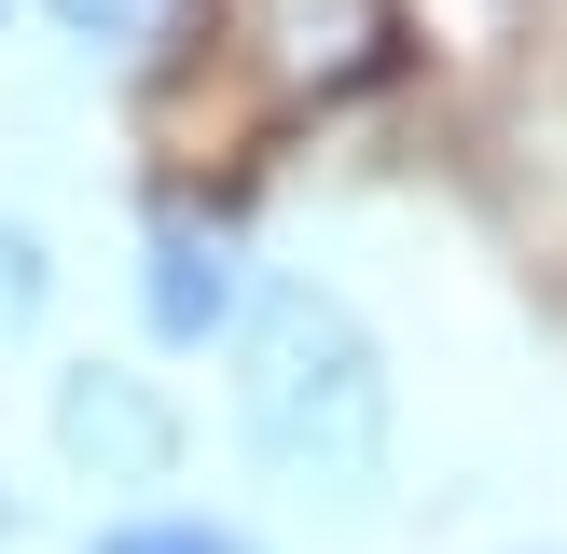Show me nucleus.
Returning a JSON list of instances; mask_svg holds the SVG:
<instances>
[{"label":"nucleus","instance_id":"nucleus-3","mask_svg":"<svg viewBox=\"0 0 567 554\" xmlns=\"http://www.w3.org/2000/svg\"><path fill=\"white\" fill-rule=\"evenodd\" d=\"M138 347L153 360H221L249 319V291H264V264H249V222L208 208V194H153L138 208Z\"/></svg>","mask_w":567,"mask_h":554},{"label":"nucleus","instance_id":"nucleus-4","mask_svg":"<svg viewBox=\"0 0 567 554\" xmlns=\"http://www.w3.org/2000/svg\"><path fill=\"white\" fill-rule=\"evenodd\" d=\"M236 42L277 70V98H347V83L388 55V14L374 0H249Z\"/></svg>","mask_w":567,"mask_h":554},{"label":"nucleus","instance_id":"nucleus-8","mask_svg":"<svg viewBox=\"0 0 567 554\" xmlns=\"http://www.w3.org/2000/svg\"><path fill=\"white\" fill-rule=\"evenodd\" d=\"M14 541H28V485L0 471V554H14Z\"/></svg>","mask_w":567,"mask_h":554},{"label":"nucleus","instance_id":"nucleus-5","mask_svg":"<svg viewBox=\"0 0 567 554\" xmlns=\"http://www.w3.org/2000/svg\"><path fill=\"white\" fill-rule=\"evenodd\" d=\"M70 554H277L249 513H208V499H138V513H97Z\"/></svg>","mask_w":567,"mask_h":554},{"label":"nucleus","instance_id":"nucleus-6","mask_svg":"<svg viewBox=\"0 0 567 554\" xmlns=\"http://www.w3.org/2000/svg\"><path fill=\"white\" fill-rule=\"evenodd\" d=\"M42 28L83 55V70H138V55L181 28V0H42Z\"/></svg>","mask_w":567,"mask_h":554},{"label":"nucleus","instance_id":"nucleus-2","mask_svg":"<svg viewBox=\"0 0 567 554\" xmlns=\"http://www.w3.org/2000/svg\"><path fill=\"white\" fill-rule=\"evenodd\" d=\"M42 458H55V485H83L97 513H138V499L181 485L194 402L153 375V360L83 347V360H55V375H42Z\"/></svg>","mask_w":567,"mask_h":554},{"label":"nucleus","instance_id":"nucleus-9","mask_svg":"<svg viewBox=\"0 0 567 554\" xmlns=\"http://www.w3.org/2000/svg\"><path fill=\"white\" fill-rule=\"evenodd\" d=\"M0 28H14V0H0Z\"/></svg>","mask_w":567,"mask_h":554},{"label":"nucleus","instance_id":"nucleus-10","mask_svg":"<svg viewBox=\"0 0 567 554\" xmlns=\"http://www.w3.org/2000/svg\"><path fill=\"white\" fill-rule=\"evenodd\" d=\"M513 554H540V541H513Z\"/></svg>","mask_w":567,"mask_h":554},{"label":"nucleus","instance_id":"nucleus-1","mask_svg":"<svg viewBox=\"0 0 567 554\" xmlns=\"http://www.w3.org/2000/svg\"><path fill=\"white\" fill-rule=\"evenodd\" d=\"M221 430H236L249 485H264L277 513L332 526V541L388 526V485H402V388H388L374 319H360L332 277L264 264L236 347H221Z\"/></svg>","mask_w":567,"mask_h":554},{"label":"nucleus","instance_id":"nucleus-7","mask_svg":"<svg viewBox=\"0 0 567 554\" xmlns=\"http://www.w3.org/2000/svg\"><path fill=\"white\" fill-rule=\"evenodd\" d=\"M42 319H55V236L28 208H0V347H28Z\"/></svg>","mask_w":567,"mask_h":554}]
</instances>
